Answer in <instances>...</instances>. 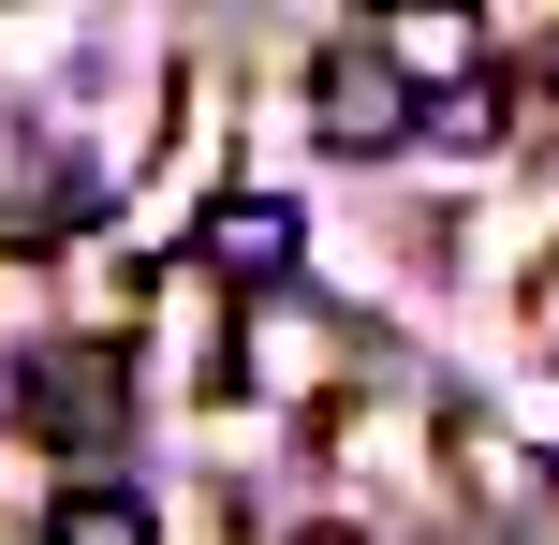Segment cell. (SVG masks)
I'll use <instances>...</instances> for the list:
<instances>
[{
    "label": "cell",
    "mask_w": 559,
    "mask_h": 545,
    "mask_svg": "<svg viewBox=\"0 0 559 545\" xmlns=\"http://www.w3.org/2000/svg\"><path fill=\"white\" fill-rule=\"evenodd\" d=\"M45 428H88V442H104L118 428V369H59L45 383Z\"/></svg>",
    "instance_id": "8992f818"
},
{
    "label": "cell",
    "mask_w": 559,
    "mask_h": 545,
    "mask_svg": "<svg viewBox=\"0 0 559 545\" xmlns=\"http://www.w3.org/2000/svg\"><path fill=\"white\" fill-rule=\"evenodd\" d=\"M45 545H163V517H147L118 472H74V487H59V517H45Z\"/></svg>",
    "instance_id": "277c9868"
},
{
    "label": "cell",
    "mask_w": 559,
    "mask_h": 545,
    "mask_svg": "<svg viewBox=\"0 0 559 545\" xmlns=\"http://www.w3.org/2000/svg\"><path fill=\"white\" fill-rule=\"evenodd\" d=\"M206 265H222V281H280V265H295V206L280 192H222L206 206Z\"/></svg>",
    "instance_id": "7a4b0ae2"
},
{
    "label": "cell",
    "mask_w": 559,
    "mask_h": 545,
    "mask_svg": "<svg viewBox=\"0 0 559 545\" xmlns=\"http://www.w3.org/2000/svg\"><path fill=\"white\" fill-rule=\"evenodd\" d=\"M368 45H383V59H397V74H413V88H472V59H486V29H472V15H442V0H427V15H383V29H368Z\"/></svg>",
    "instance_id": "3957f363"
},
{
    "label": "cell",
    "mask_w": 559,
    "mask_h": 545,
    "mask_svg": "<svg viewBox=\"0 0 559 545\" xmlns=\"http://www.w3.org/2000/svg\"><path fill=\"white\" fill-rule=\"evenodd\" d=\"M309 118H324V147H354V163H368V147H397L427 104H413V74H397V59L354 29V45H324V59H309Z\"/></svg>",
    "instance_id": "6da1fadb"
},
{
    "label": "cell",
    "mask_w": 559,
    "mask_h": 545,
    "mask_svg": "<svg viewBox=\"0 0 559 545\" xmlns=\"http://www.w3.org/2000/svg\"><path fill=\"white\" fill-rule=\"evenodd\" d=\"M427 133H442V147H501V133H515V104L472 74V88H442V104H427Z\"/></svg>",
    "instance_id": "5b68a950"
},
{
    "label": "cell",
    "mask_w": 559,
    "mask_h": 545,
    "mask_svg": "<svg viewBox=\"0 0 559 545\" xmlns=\"http://www.w3.org/2000/svg\"><path fill=\"white\" fill-rule=\"evenodd\" d=\"M295 545H368V531H338V517H324V531H295Z\"/></svg>",
    "instance_id": "52a82bcc"
}]
</instances>
